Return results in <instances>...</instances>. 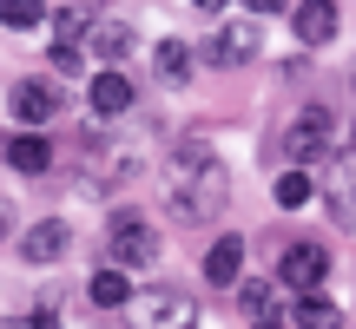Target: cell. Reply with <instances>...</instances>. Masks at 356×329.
<instances>
[{
    "instance_id": "obj_1",
    "label": "cell",
    "mask_w": 356,
    "mask_h": 329,
    "mask_svg": "<svg viewBox=\"0 0 356 329\" xmlns=\"http://www.w3.org/2000/svg\"><path fill=\"white\" fill-rule=\"evenodd\" d=\"M165 198H172V217H178V224H204V217L225 211L231 178H225V164H218V152L204 139H185L172 152V164H165Z\"/></svg>"
},
{
    "instance_id": "obj_2",
    "label": "cell",
    "mask_w": 356,
    "mask_h": 329,
    "mask_svg": "<svg viewBox=\"0 0 356 329\" xmlns=\"http://www.w3.org/2000/svg\"><path fill=\"white\" fill-rule=\"evenodd\" d=\"M106 257H113L119 270H145V264H159V230H152V217L145 211H113V224H106Z\"/></svg>"
},
{
    "instance_id": "obj_3",
    "label": "cell",
    "mask_w": 356,
    "mask_h": 329,
    "mask_svg": "<svg viewBox=\"0 0 356 329\" xmlns=\"http://www.w3.org/2000/svg\"><path fill=\"white\" fill-rule=\"evenodd\" d=\"M284 158L291 164H323V158H337V112L330 106H304V112L291 119V132H284Z\"/></svg>"
},
{
    "instance_id": "obj_4",
    "label": "cell",
    "mask_w": 356,
    "mask_h": 329,
    "mask_svg": "<svg viewBox=\"0 0 356 329\" xmlns=\"http://www.w3.org/2000/svg\"><path fill=\"white\" fill-rule=\"evenodd\" d=\"M257 47H264V26H257V13H251V20H225L211 40H204V66H251Z\"/></svg>"
},
{
    "instance_id": "obj_5",
    "label": "cell",
    "mask_w": 356,
    "mask_h": 329,
    "mask_svg": "<svg viewBox=\"0 0 356 329\" xmlns=\"http://www.w3.org/2000/svg\"><path fill=\"white\" fill-rule=\"evenodd\" d=\"M132 317H139V329H191V296L172 290V283H159V290H139L132 296Z\"/></svg>"
},
{
    "instance_id": "obj_6",
    "label": "cell",
    "mask_w": 356,
    "mask_h": 329,
    "mask_svg": "<svg viewBox=\"0 0 356 329\" xmlns=\"http://www.w3.org/2000/svg\"><path fill=\"white\" fill-rule=\"evenodd\" d=\"M7 106H13V126H20V132H40L53 112H60V86H53V79H40V73H33V79H13Z\"/></svg>"
},
{
    "instance_id": "obj_7",
    "label": "cell",
    "mask_w": 356,
    "mask_h": 329,
    "mask_svg": "<svg viewBox=\"0 0 356 329\" xmlns=\"http://www.w3.org/2000/svg\"><path fill=\"white\" fill-rule=\"evenodd\" d=\"M323 277H330V251L323 244H291V251L277 257V283L284 290H323Z\"/></svg>"
},
{
    "instance_id": "obj_8",
    "label": "cell",
    "mask_w": 356,
    "mask_h": 329,
    "mask_svg": "<svg viewBox=\"0 0 356 329\" xmlns=\"http://www.w3.org/2000/svg\"><path fill=\"white\" fill-rule=\"evenodd\" d=\"M66 251H73V224H66V217H40V224L20 230V264H33V270L60 264Z\"/></svg>"
},
{
    "instance_id": "obj_9",
    "label": "cell",
    "mask_w": 356,
    "mask_h": 329,
    "mask_svg": "<svg viewBox=\"0 0 356 329\" xmlns=\"http://www.w3.org/2000/svg\"><path fill=\"white\" fill-rule=\"evenodd\" d=\"M86 106H92V119H126L139 106V86L126 79V66H99L86 86Z\"/></svg>"
},
{
    "instance_id": "obj_10",
    "label": "cell",
    "mask_w": 356,
    "mask_h": 329,
    "mask_svg": "<svg viewBox=\"0 0 356 329\" xmlns=\"http://www.w3.org/2000/svg\"><path fill=\"white\" fill-rule=\"evenodd\" d=\"M0 158H7L20 178H47L53 171V139L47 132H13V139L0 145Z\"/></svg>"
},
{
    "instance_id": "obj_11",
    "label": "cell",
    "mask_w": 356,
    "mask_h": 329,
    "mask_svg": "<svg viewBox=\"0 0 356 329\" xmlns=\"http://www.w3.org/2000/svg\"><path fill=\"white\" fill-rule=\"evenodd\" d=\"M291 33L304 47H330L337 40V0H297L291 7Z\"/></svg>"
},
{
    "instance_id": "obj_12",
    "label": "cell",
    "mask_w": 356,
    "mask_h": 329,
    "mask_svg": "<svg viewBox=\"0 0 356 329\" xmlns=\"http://www.w3.org/2000/svg\"><path fill=\"white\" fill-rule=\"evenodd\" d=\"M204 283H218V290L244 283V237H238V230L211 237V251H204Z\"/></svg>"
},
{
    "instance_id": "obj_13",
    "label": "cell",
    "mask_w": 356,
    "mask_h": 329,
    "mask_svg": "<svg viewBox=\"0 0 356 329\" xmlns=\"http://www.w3.org/2000/svg\"><path fill=\"white\" fill-rule=\"evenodd\" d=\"M86 47L99 53L106 66H126L132 47H139V33H132V20H92V26H86Z\"/></svg>"
},
{
    "instance_id": "obj_14",
    "label": "cell",
    "mask_w": 356,
    "mask_h": 329,
    "mask_svg": "<svg viewBox=\"0 0 356 329\" xmlns=\"http://www.w3.org/2000/svg\"><path fill=\"white\" fill-rule=\"evenodd\" d=\"M86 296H92V310H132V270H119V264H106V270H92L86 277Z\"/></svg>"
},
{
    "instance_id": "obj_15",
    "label": "cell",
    "mask_w": 356,
    "mask_h": 329,
    "mask_svg": "<svg viewBox=\"0 0 356 329\" xmlns=\"http://www.w3.org/2000/svg\"><path fill=\"white\" fill-rule=\"evenodd\" d=\"M191 66H198V53H191L185 40H159V47H152V73L165 79V86H185Z\"/></svg>"
},
{
    "instance_id": "obj_16",
    "label": "cell",
    "mask_w": 356,
    "mask_h": 329,
    "mask_svg": "<svg viewBox=\"0 0 356 329\" xmlns=\"http://www.w3.org/2000/svg\"><path fill=\"white\" fill-rule=\"evenodd\" d=\"M291 323L297 329H343V310H337L323 290H304V296H297V310H291Z\"/></svg>"
},
{
    "instance_id": "obj_17",
    "label": "cell",
    "mask_w": 356,
    "mask_h": 329,
    "mask_svg": "<svg viewBox=\"0 0 356 329\" xmlns=\"http://www.w3.org/2000/svg\"><path fill=\"white\" fill-rule=\"evenodd\" d=\"M270 198H277V204H284V211H304V204H310V198H317V178H310V171H304V164H291V171H284V178H277V185H270Z\"/></svg>"
},
{
    "instance_id": "obj_18",
    "label": "cell",
    "mask_w": 356,
    "mask_h": 329,
    "mask_svg": "<svg viewBox=\"0 0 356 329\" xmlns=\"http://www.w3.org/2000/svg\"><path fill=\"white\" fill-rule=\"evenodd\" d=\"M0 26L7 33H40L47 26V0H0Z\"/></svg>"
},
{
    "instance_id": "obj_19",
    "label": "cell",
    "mask_w": 356,
    "mask_h": 329,
    "mask_svg": "<svg viewBox=\"0 0 356 329\" xmlns=\"http://www.w3.org/2000/svg\"><path fill=\"white\" fill-rule=\"evenodd\" d=\"M47 20H53V47H86V13H79V7H60V13H47Z\"/></svg>"
},
{
    "instance_id": "obj_20",
    "label": "cell",
    "mask_w": 356,
    "mask_h": 329,
    "mask_svg": "<svg viewBox=\"0 0 356 329\" xmlns=\"http://www.w3.org/2000/svg\"><path fill=\"white\" fill-rule=\"evenodd\" d=\"M277 303V283H238V310L244 317H257V310Z\"/></svg>"
},
{
    "instance_id": "obj_21",
    "label": "cell",
    "mask_w": 356,
    "mask_h": 329,
    "mask_svg": "<svg viewBox=\"0 0 356 329\" xmlns=\"http://www.w3.org/2000/svg\"><path fill=\"white\" fill-rule=\"evenodd\" d=\"M79 60H86V47H53V66L60 73H79Z\"/></svg>"
},
{
    "instance_id": "obj_22",
    "label": "cell",
    "mask_w": 356,
    "mask_h": 329,
    "mask_svg": "<svg viewBox=\"0 0 356 329\" xmlns=\"http://www.w3.org/2000/svg\"><path fill=\"white\" fill-rule=\"evenodd\" d=\"M251 329H291V323H284V310L270 303V310H257V317H251Z\"/></svg>"
},
{
    "instance_id": "obj_23",
    "label": "cell",
    "mask_w": 356,
    "mask_h": 329,
    "mask_svg": "<svg viewBox=\"0 0 356 329\" xmlns=\"http://www.w3.org/2000/svg\"><path fill=\"white\" fill-rule=\"evenodd\" d=\"M244 7H251L257 20H264V13H284V0H244Z\"/></svg>"
},
{
    "instance_id": "obj_24",
    "label": "cell",
    "mask_w": 356,
    "mask_h": 329,
    "mask_svg": "<svg viewBox=\"0 0 356 329\" xmlns=\"http://www.w3.org/2000/svg\"><path fill=\"white\" fill-rule=\"evenodd\" d=\"M0 237H13V204L0 198Z\"/></svg>"
},
{
    "instance_id": "obj_25",
    "label": "cell",
    "mask_w": 356,
    "mask_h": 329,
    "mask_svg": "<svg viewBox=\"0 0 356 329\" xmlns=\"http://www.w3.org/2000/svg\"><path fill=\"white\" fill-rule=\"evenodd\" d=\"M191 7H198V13H225L231 0H191Z\"/></svg>"
},
{
    "instance_id": "obj_26",
    "label": "cell",
    "mask_w": 356,
    "mask_h": 329,
    "mask_svg": "<svg viewBox=\"0 0 356 329\" xmlns=\"http://www.w3.org/2000/svg\"><path fill=\"white\" fill-rule=\"evenodd\" d=\"M66 7H79V0H66Z\"/></svg>"
}]
</instances>
